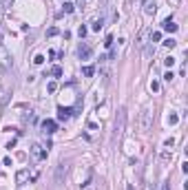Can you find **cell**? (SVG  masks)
<instances>
[{
    "label": "cell",
    "mask_w": 188,
    "mask_h": 190,
    "mask_svg": "<svg viewBox=\"0 0 188 190\" xmlns=\"http://www.w3.org/2000/svg\"><path fill=\"white\" fill-rule=\"evenodd\" d=\"M51 75H53V77H60V75H62V69H60V66H53V69H51Z\"/></svg>",
    "instance_id": "ac0fdd59"
},
{
    "label": "cell",
    "mask_w": 188,
    "mask_h": 190,
    "mask_svg": "<svg viewBox=\"0 0 188 190\" xmlns=\"http://www.w3.org/2000/svg\"><path fill=\"white\" fill-rule=\"evenodd\" d=\"M151 91H159V82H157V80H153V82H151Z\"/></svg>",
    "instance_id": "603a6c76"
},
{
    "label": "cell",
    "mask_w": 188,
    "mask_h": 190,
    "mask_svg": "<svg viewBox=\"0 0 188 190\" xmlns=\"http://www.w3.org/2000/svg\"><path fill=\"white\" fill-rule=\"evenodd\" d=\"M144 13L146 16H153L155 13V0H144Z\"/></svg>",
    "instance_id": "9c48e42d"
},
{
    "label": "cell",
    "mask_w": 188,
    "mask_h": 190,
    "mask_svg": "<svg viewBox=\"0 0 188 190\" xmlns=\"http://www.w3.org/2000/svg\"><path fill=\"white\" fill-rule=\"evenodd\" d=\"M89 128H91V131H97V128H100V126L95 124V122H89Z\"/></svg>",
    "instance_id": "83f0119b"
},
{
    "label": "cell",
    "mask_w": 188,
    "mask_h": 190,
    "mask_svg": "<svg viewBox=\"0 0 188 190\" xmlns=\"http://www.w3.org/2000/svg\"><path fill=\"white\" fill-rule=\"evenodd\" d=\"M62 175H67V164H64V161L58 166V175H55V181H58V183L62 181Z\"/></svg>",
    "instance_id": "8fae6325"
},
{
    "label": "cell",
    "mask_w": 188,
    "mask_h": 190,
    "mask_svg": "<svg viewBox=\"0 0 188 190\" xmlns=\"http://www.w3.org/2000/svg\"><path fill=\"white\" fill-rule=\"evenodd\" d=\"M104 44H106V47H111V44H113V35H106V40H104Z\"/></svg>",
    "instance_id": "484cf974"
},
{
    "label": "cell",
    "mask_w": 188,
    "mask_h": 190,
    "mask_svg": "<svg viewBox=\"0 0 188 190\" xmlns=\"http://www.w3.org/2000/svg\"><path fill=\"white\" fill-rule=\"evenodd\" d=\"M124 122H126V108L117 111V119H115V137H120L124 133Z\"/></svg>",
    "instance_id": "6da1fadb"
},
{
    "label": "cell",
    "mask_w": 188,
    "mask_h": 190,
    "mask_svg": "<svg viewBox=\"0 0 188 190\" xmlns=\"http://www.w3.org/2000/svg\"><path fill=\"white\" fill-rule=\"evenodd\" d=\"M173 77H175V75H173V73H171V71H168V73H166V75H164V80H166V82H171Z\"/></svg>",
    "instance_id": "4316f807"
},
{
    "label": "cell",
    "mask_w": 188,
    "mask_h": 190,
    "mask_svg": "<svg viewBox=\"0 0 188 190\" xmlns=\"http://www.w3.org/2000/svg\"><path fill=\"white\" fill-rule=\"evenodd\" d=\"M162 27H164V31H168V33H175V31H177V25L173 22L171 18H166V20L162 22Z\"/></svg>",
    "instance_id": "ba28073f"
},
{
    "label": "cell",
    "mask_w": 188,
    "mask_h": 190,
    "mask_svg": "<svg viewBox=\"0 0 188 190\" xmlns=\"http://www.w3.org/2000/svg\"><path fill=\"white\" fill-rule=\"evenodd\" d=\"M33 62H35V64H42V62H44V55H35Z\"/></svg>",
    "instance_id": "d4e9b609"
},
{
    "label": "cell",
    "mask_w": 188,
    "mask_h": 190,
    "mask_svg": "<svg viewBox=\"0 0 188 190\" xmlns=\"http://www.w3.org/2000/svg\"><path fill=\"white\" fill-rule=\"evenodd\" d=\"M55 128H58V124H55L53 119H44V122H42V131L47 133V135H53Z\"/></svg>",
    "instance_id": "8992f818"
},
{
    "label": "cell",
    "mask_w": 188,
    "mask_h": 190,
    "mask_svg": "<svg viewBox=\"0 0 188 190\" xmlns=\"http://www.w3.org/2000/svg\"><path fill=\"white\" fill-rule=\"evenodd\" d=\"M159 159H162V164H168V161L173 159V153H168V150H164V153H162V157H159Z\"/></svg>",
    "instance_id": "5bb4252c"
},
{
    "label": "cell",
    "mask_w": 188,
    "mask_h": 190,
    "mask_svg": "<svg viewBox=\"0 0 188 190\" xmlns=\"http://www.w3.org/2000/svg\"><path fill=\"white\" fill-rule=\"evenodd\" d=\"M82 73H84L86 77H93V73H95V66H91V64H89V66H84V69H82Z\"/></svg>",
    "instance_id": "4fadbf2b"
},
{
    "label": "cell",
    "mask_w": 188,
    "mask_h": 190,
    "mask_svg": "<svg viewBox=\"0 0 188 190\" xmlns=\"http://www.w3.org/2000/svg\"><path fill=\"white\" fill-rule=\"evenodd\" d=\"M73 7H75L73 2H64V5H62V11H64V13H71V11H73Z\"/></svg>",
    "instance_id": "9a60e30c"
},
{
    "label": "cell",
    "mask_w": 188,
    "mask_h": 190,
    "mask_svg": "<svg viewBox=\"0 0 188 190\" xmlns=\"http://www.w3.org/2000/svg\"><path fill=\"white\" fill-rule=\"evenodd\" d=\"M47 91H49V93H55V91H58V84H55V82H49V84H47Z\"/></svg>",
    "instance_id": "d6986e66"
},
{
    "label": "cell",
    "mask_w": 188,
    "mask_h": 190,
    "mask_svg": "<svg viewBox=\"0 0 188 190\" xmlns=\"http://www.w3.org/2000/svg\"><path fill=\"white\" fill-rule=\"evenodd\" d=\"M29 177H31V175H29V170H27V168H22V170H18V175H16V181H18V183H25L27 179H29Z\"/></svg>",
    "instance_id": "30bf717a"
},
{
    "label": "cell",
    "mask_w": 188,
    "mask_h": 190,
    "mask_svg": "<svg viewBox=\"0 0 188 190\" xmlns=\"http://www.w3.org/2000/svg\"><path fill=\"white\" fill-rule=\"evenodd\" d=\"M58 33H60V31H58V29H55V27H51V29H49V31H47V35H51V38H53V35H58Z\"/></svg>",
    "instance_id": "cb8c5ba5"
},
{
    "label": "cell",
    "mask_w": 188,
    "mask_h": 190,
    "mask_svg": "<svg viewBox=\"0 0 188 190\" xmlns=\"http://www.w3.org/2000/svg\"><path fill=\"white\" fill-rule=\"evenodd\" d=\"M86 31H89V29H86L84 25H80V29H77V33H80V38H84V35H86Z\"/></svg>",
    "instance_id": "7402d4cb"
},
{
    "label": "cell",
    "mask_w": 188,
    "mask_h": 190,
    "mask_svg": "<svg viewBox=\"0 0 188 190\" xmlns=\"http://www.w3.org/2000/svg\"><path fill=\"white\" fill-rule=\"evenodd\" d=\"M102 27H104V18H97V20H93V25H91V29H93V31H100Z\"/></svg>",
    "instance_id": "7c38bea8"
},
{
    "label": "cell",
    "mask_w": 188,
    "mask_h": 190,
    "mask_svg": "<svg viewBox=\"0 0 188 190\" xmlns=\"http://www.w3.org/2000/svg\"><path fill=\"white\" fill-rule=\"evenodd\" d=\"M11 2H13V0H2V5H5V7H9Z\"/></svg>",
    "instance_id": "f1b7e54d"
},
{
    "label": "cell",
    "mask_w": 188,
    "mask_h": 190,
    "mask_svg": "<svg viewBox=\"0 0 188 190\" xmlns=\"http://www.w3.org/2000/svg\"><path fill=\"white\" fill-rule=\"evenodd\" d=\"M100 2H104V0H100Z\"/></svg>",
    "instance_id": "4dcf8cb0"
},
{
    "label": "cell",
    "mask_w": 188,
    "mask_h": 190,
    "mask_svg": "<svg viewBox=\"0 0 188 190\" xmlns=\"http://www.w3.org/2000/svg\"><path fill=\"white\" fill-rule=\"evenodd\" d=\"M71 108H67V106H58V119H62V122H67L69 117H71Z\"/></svg>",
    "instance_id": "52a82bcc"
},
{
    "label": "cell",
    "mask_w": 188,
    "mask_h": 190,
    "mask_svg": "<svg viewBox=\"0 0 188 190\" xmlns=\"http://www.w3.org/2000/svg\"><path fill=\"white\" fill-rule=\"evenodd\" d=\"M0 64H2V69H11V58H9V53L5 47H0Z\"/></svg>",
    "instance_id": "277c9868"
},
{
    "label": "cell",
    "mask_w": 188,
    "mask_h": 190,
    "mask_svg": "<svg viewBox=\"0 0 188 190\" xmlns=\"http://www.w3.org/2000/svg\"><path fill=\"white\" fill-rule=\"evenodd\" d=\"M77 55H80V60H89L93 55V47H91L89 42H82V44L77 47Z\"/></svg>",
    "instance_id": "7a4b0ae2"
},
{
    "label": "cell",
    "mask_w": 188,
    "mask_h": 190,
    "mask_svg": "<svg viewBox=\"0 0 188 190\" xmlns=\"http://www.w3.org/2000/svg\"><path fill=\"white\" fill-rule=\"evenodd\" d=\"M31 155H33L35 159H44L47 157V150H44L40 144H33V146H31Z\"/></svg>",
    "instance_id": "5b68a950"
},
{
    "label": "cell",
    "mask_w": 188,
    "mask_h": 190,
    "mask_svg": "<svg viewBox=\"0 0 188 190\" xmlns=\"http://www.w3.org/2000/svg\"><path fill=\"white\" fill-rule=\"evenodd\" d=\"M164 64H166V66H173V64H175V58H173V55L164 58Z\"/></svg>",
    "instance_id": "44dd1931"
},
{
    "label": "cell",
    "mask_w": 188,
    "mask_h": 190,
    "mask_svg": "<svg viewBox=\"0 0 188 190\" xmlns=\"http://www.w3.org/2000/svg\"><path fill=\"white\" fill-rule=\"evenodd\" d=\"M173 2H179V0H173Z\"/></svg>",
    "instance_id": "f546056e"
},
{
    "label": "cell",
    "mask_w": 188,
    "mask_h": 190,
    "mask_svg": "<svg viewBox=\"0 0 188 190\" xmlns=\"http://www.w3.org/2000/svg\"><path fill=\"white\" fill-rule=\"evenodd\" d=\"M151 117H153V113H151V108L146 106L144 111H142V131H148V128H151Z\"/></svg>",
    "instance_id": "3957f363"
},
{
    "label": "cell",
    "mask_w": 188,
    "mask_h": 190,
    "mask_svg": "<svg viewBox=\"0 0 188 190\" xmlns=\"http://www.w3.org/2000/svg\"><path fill=\"white\" fill-rule=\"evenodd\" d=\"M159 40H162V33H159V31L151 33V42H159Z\"/></svg>",
    "instance_id": "2e32d148"
},
{
    "label": "cell",
    "mask_w": 188,
    "mask_h": 190,
    "mask_svg": "<svg viewBox=\"0 0 188 190\" xmlns=\"http://www.w3.org/2000/svg\"><path fill=\"white\" fill-rule=\"evenodd\" d=\"M177 44V40H173V38H168V40H164V47H168V49H173Z\"/></svg>",
    "instance_id": "ffe728a7"
},
{
    "label": "cell",
    "mask_w": 188,
    "mask_h": 190,
    "mask_svg": "<svg viewBox=\"0 0 188 190\" xmlns=\"http://www.w3.org/2000/svg\"><path fill=\"white\" fill-rule=\"evenodd\" d=\"M177 122H179V117L175 115V113H171V115H168V124H171V126H175Z\"/></svg>",
    "instance_id": "e0dca14e"
}]
</instances>
